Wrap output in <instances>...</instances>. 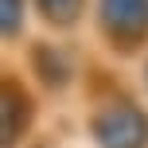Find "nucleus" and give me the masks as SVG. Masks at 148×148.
<instances>
[{
	"instance_id": "7ed1b4c3",
	"label": "nucleus",
	"mask_w": 148,
	"mask_h": 148,
	"mask_svg": "<svg viewBox=\"0 0 148 148\" xmlns=\"http://www.w3.org/2000/svg\"><path fill=\"white\" fill-rule=\"evenodd\" d=\"M39 8H43V16L51 23H74L78 20V8H82V0H35Z\"/></svg>"
},
{
	"instance_id": "f03ea898",
	"label": "nucleus",
	"mask_w": 148,
	"mask_h": 148,
	"mask_svg": "<svg viewBox=\"0 0 148 148\" xmlns=\"http://www.w3.org/2000/svg\"><path fill=\"white\" fill-rule=\"evenodd\" d=\"M101 23L113 39H140L148 27V0H101Z\"/></svg>"
},
{
	"instance_id": "39448f33",
	"label": "nucleus",
	"mask_w": 148,
	"mask_h": 148,
	"mask_svg": "<svg viewBox=\"0 0 148 148\" xmlns=\"http://www.w3.org/2000/svg\"><path fill=\"white\" fill-rule=\"evenodd\" d=\"M144 82H148V66H144Z\"/></svg>"
},
{
	"instance_id": "f257e3e1",
	"label": "nucleus",
	"mask_w": 148,
	"mask_h": 148,
	"mask_svg": "<svg viewBox=\"0 0 148 148\" xmlns=\"http://www.w3.org/2000/svg\"><path fill=\"white\" fill-rule=\"evenodd\" d=\"M94 140L101 148H144L148 144V117L133 101H113L94 117Z\"/></svg>"
},
{
	"instance_id": "20e7f679",
	"label": "nucleus",
	"mask_w": 148,
	"mask_h": 148,
	"mask_svg": "<svg viewBox=\"0 0 148 148\" xmlns=\"http://www.w3.org/2000/svg\"><path fill=\"white\" fill-rule=\"evenodd\" d=\"M4 8H8V12H4V31L16 35V31H20V23H16V20H20V0H4Z\"/></svg>"
}]
</instances>
